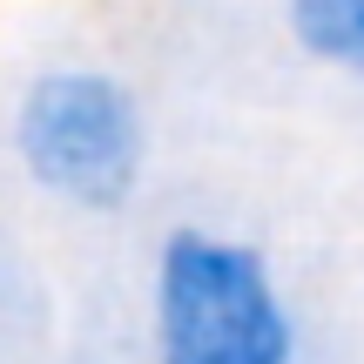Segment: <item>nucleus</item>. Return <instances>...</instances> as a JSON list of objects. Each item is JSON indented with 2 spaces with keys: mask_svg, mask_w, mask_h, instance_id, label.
Masks as SVG:
<instances>
[{
  "mask_svg": "<svg viewBox=\"0 0 364 364\" xmlns=\"http://www.w3.org/2000/svg\"><path fill=\"white\" fill-rule=\"evenodd\" d=\"M284 14L317 61L364 75V0H284Z\"/></svg>",
  "mask_w": 364,
  "mask_h": 364,
  "instance_id": "obj_3",
  "label": "nucleus"
},
{
  "mask_svg": "<svg viewBox=\"0 0 364 364\" xmlns=\"http://www.w3.org/2000/svg\"><path fill=\"white\" fill-rule=\"evenodd\" d=\"M14 142L48 196L81 209H122L142 176V108L115 75L54 68L21 95Z\"/></svg>",
  "mask_w": 364,
  "mask_h": 364,
  "instance_id": "obj_2",
  "label": "nucleus"
},
{
  "mask_svg": "<svg viewBox=\"0 0 364 364\" xmlns=\"http://www.w3.org/2000/svg\"><path fill=\"white\" fill-rule=\"evenodd\" d=\"M297 324L270 263L216 230H176L156 257V364H290Z\"/></svg>",
  "mask_w": 364,
  "mask_h": 364,
  "instance_id": "obj_1",
  "label": "nucleus"
}]
</instances>
